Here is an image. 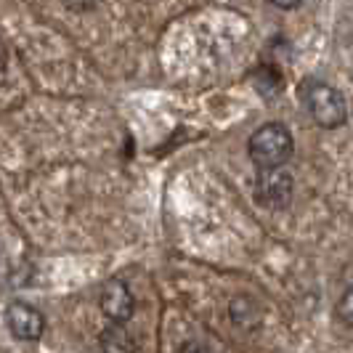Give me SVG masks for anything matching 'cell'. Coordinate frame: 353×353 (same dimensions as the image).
I'll list each match as a JSON object with an SVG mask.
<instances>
[{
  "label": "cell",
  "mask_w": 353,
  "mask_h": 353,
  "mask_svg": "<svg viewBox=\"0 0 353 353\" xmlns=\"http://www.w3.org/2000/svg\"><path fill=\"white\" fill-rule=\"evenodd\" d=\"M295 152V139L290 128L282 123L261 125L248 141V154L258 170H276L282 168Z\"/></svg>",
  "instance_id": "obj_1"
},
{
  "label": "cell",
  "mask_w": 353,
  "mask_h": 353,
  "mask_svg": "<svg viewBox=\"0 0 353 353\" xmlns=\"http://www.w3.org/2000/svg\"><path fill=\"white\" fill-rule=\"evenodd\" d=\"M303 101L308 106V114L314 117V123L327 130L348 123V104H345L343 93L330 83H316V80L305 83Z\"/></svg>",
  "instance_id": "obj_2"
},
{
  "label": "cell",
  "mask_w": 353,
  "mask_h": 353,
  "mask_svg": "<svg viewBox=\"0 0 353 353\" xmlns=\"http://www.w3.org/2000/svg\"><path fill=\"white\" fill-rule=\"evenodd\" d=\"M255 199L268 210H284L292 202V176L282 168L261 170L255 183Z\"/></svg>",
  "instance_id": "obj_3"
},
{
  "label": "cell",
  "mask_w": 353,
  "mask_h": 353,
  "mask_svg": "<svg viewBox=\"0 0 353 353\" xmlns=\"http://www.w3.org/2000/svg\"><path fill=\"white\" fill-rule=\"evenodd\" d=\"M6 324H8L11 335L17 340H24V343L40 340L46 332V319L30 303H11L6 311Z\"/></svg>",
  "instance_id": "obj_4"
},
{
  "label": "cell",
  "mask_w": 353,
  "mask_h": 353,
  "mask_svg": "<svg viewBox=\"0 0 353 353\" xmlns=\"http://www.w3.org/2000/svg\"><path fill=\"white\" fill-rule=\"evenodd\" d=\"M99 305H101V314H104L109 321H117V324H125L128 319L133 316V311H136V301H133L130 290H128L120 279H109V282L101 287V292H99Z\"/></svg>",
  "instance_id": "obj_5"
},
{
  "label": "cell",
  "mask_w": 353,
  "mask_h": 353,
  "mask_svg": "<svg viewBox=\"0 0 353 353\" xmlns=\"http://www.w3.org/2000/svg\"><path fill=\"white\" fill-rule=\"evenodd\" d=\"M99 343H101V351L104 353L136 351V337L130 335V330H128L125 324H117V321H109V327L99 335Z\"/></svg>",
  "instance_id": "obj_6"
},
{
  "label": "cell",
  "mask_w": 353,
  "mask_h": 353,
  "mask_svg": "<svg viewBox=\"0 0 353 353\" xmlns=\"http://www.w3.org/2000/svg\"><path fill=\"white\" fill-rule=\"evenodd\" d=\"M229 314L231 321L236 327H245V330H255L263 321V308H261V303H255L252 298H234L229 305Z\"/></svg>",
  "instance_id": "obj_7"
},
{
  "label": "cell",
  "mask_w": 353,
  "mask_h": 353,
  "mask_svg": "<svg viewBox=\"0 0 353 353\" xmlns=\"http://www.w3.org/2000/svg\"><path fill=\"white\" fill-rule=\"evenodd\" d=\"M337 316H340L343 324L353 327V287H348V290L343 292V298L337 301Z\"/></svg>",
  "instance_id": "obj_8"
},
{
  "label": "cell",
  "mask_w": 353,
  "mask_h": 353,
  "mask_svg": "<svg viewBox=\"0 0 353 353\" xmlns=\"http://www.w3.org/2000/svg\"><path fill=\"white\" fill-rule=\"evenodd\" d=\"M64 3H67L70 11H90V8H96L101 0H64Z\"/></svg>",
  "instance_id": "obj_9"
},
{
  "label": "cell",
  "mask_w": 353,
  "mask_h": 353,
  "mask_svg": "<svg viewBox=\"0 0 353 353\" xmlns=\"http://www.w3.org/2000/svg\"><path fill=\"white\" fill-rule=\"evenodd\" d=\"M181 353H212L205 343H199V340H186L183 345H181Z\"/></svg>",
  "instance_id": "obj_10"
},
{
  "label": "cell",
  "mask_w": 353,
  "mask_h": 353,
  "mask_svg": "<svg viewBox=\"0 0 353 353\" xmlns=\"http://www.w3.org/2000/svg\"><path fill=\"white\" fill-rule=\"evenodd\" d=\"M271 6H276V8H282V11H292V8H298L303 0H268Z\"/></svg>",
  "instance_id": "obj_11"
},
{
  "label": "cell",
  "mask_w": 353,
  "mask_h": 353,
  "mask_svg": "<svg viewBox=\"0 0 353 353\" xmlns=\"http://www.w3.org/2000/svg\"><path fill=\"white\" fill-rule=\"evenodd\" d=\"M6 61H8V51H6V43L0 40V70L6 67Z\"/></svg>",
  "instance_id": "obj_12"
}]
</instances>
